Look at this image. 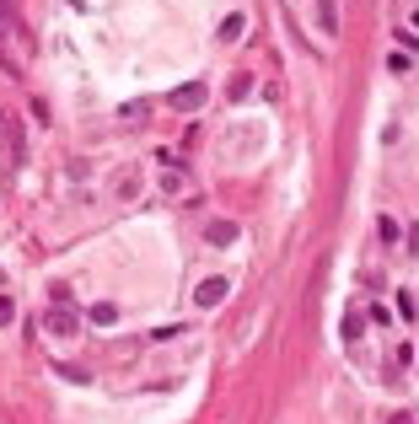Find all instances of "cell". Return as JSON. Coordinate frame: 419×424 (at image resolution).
<instances>
[{"instance_id": "obj_1", "label": "cell", "mask_w": 419, "mask_h": 424, "mask_svg": "<svg viewBox=\"0 0 419 424\" xmlns=\"http://www.w3.org/2000/svg\"><path fill=\"white\" fill-rule=\"evenodd\" d=\"M43 327H49L54 339H70V333H81V317H75L70 306H54V312L43 317Z\"/></svg>"}, {"instance_id": "obj_2", "label": "cell", "mask_w": 419, "mask_h": 424, "mask_svg": "<svg viewBox=\"0 0 419 424\" xmlns=\"http://www.w3.org/2000/svg\"><path fill=\"white\" fill-rule=\"evenodd\" d=\"M210 97V86H199V81H188V86H178L173 97H167V108H178V113H194L199 102Z\"/></svg>"}, {"instance_id": "obj_9", "label": "cell", "mask_w": 419, "mask_h": 424, "mask_svg": "<svg viewBox=\"0 0 419 424\" xmlns=\"http://www.w3.org/2000/svg\"><path fill=\"white\" fill-rule=\"evenodd\" d=\"M376 237H382V242H398V237H403V226H398L393 215H382V220H376Z\"/></svg>"}, {"instance_id": "obj_5", "label": "cell", "mask_w": 419, "mask_h": 424, "mask_svg": "<svg viewBox=\"0 0 419 424\" xmlns=\"http://www.w3.org/2000/svg\"><path fill=\"white\" fill-rule=\"evenodd\" d=\"M242 33H247V16H242V11H232L221 27H215V38H221V43H236Z\"/></svg>"}, {"instance_id": "obj_12", "label": "cell", "mask_w": 419, "mask_h": 424, "mask_svg": "<svg viewBox=\"0 0 419 424\" xmlns=\"http://www.w3.org/2000/svg\"><path fill=\"white\" fill-rule=\"evenodd\" d=\"M11 317H16V301H11V295H0V327H11Z\"/></svg>"}, {"instance_id": "obj_6", "label": "cell", "mask_w": 419, "mask_h": 424, "mask_svg": "<svg viewBox=\"0 0 419 424\" xmlns=\"http://www.w3.org/2000/svg\"><path fill=\"white\" fill-rule=\"evenodd\" d=\"M210 242H215V247H232L236 242V220H210Z\"/></svg>"}, {"instance_id": "obj_13", "label": "cell", "mask_w": 419, "mask_h": 424, "mask_svg": "<svg viewBox=\"0 0 419 424\" xmlns=\"http://www.w3.org/2000/svg\"><path fill=\"white\" fill-rule=\"evenodd\" d=\"M403 237H408V253H414V258H419V226H408V231H403Z\"/></svg>"}, {"instance_id": "obj_8", "label": "cell", "mask_w": 419, "mask_h": 424, "mask_svg": "<svg viewBox=\"0 0 419 424\" xmlns=\"http://www.w3.org/2000/svg\"><path fill=\"white\" fill-rule=\"evenodd\" d=\"M317 16H322V33H339V6L333 0H317Z\"/></svg>"}, {"instance_id": "obj_4", "label": "cell", "mask_w": 419, "mask_h": 424, "mask_svg": "<svg viewBox=\"0 0 419 424\" xmlns=\"http://www.w3.org/2000/svg\"><path fill=\"white\" fill-rule=\"evenodd\" d=\"M0 134H6V146H11V172H22V161H27V146H22V124H16V119H6V124H0Z\"/></svg>"}, {"instance_id": "obj_7", "label": "cell", "mask_w": 419, "mask_h": 424, "mask_svg": "<svg viewBox=\"0 0 419 424\" xmlns=\"http://www.w3.org/2000/svg\"><path fill=\"white\" fill-rule=\"evenodd\" d=\"M92 322H97V327H113V322H119V306H113V301H97V306H92Z\"/></svg>"}, {"instance_id": "obj_3", "label": "cell", "mask_w": 419, "mask_h": 424, "mask_svg": "<svg viewBox=\"0 0 419 424\" xmlns=\"http://www.w3.org/2000/svg\"><path fill=\"white\" fill-rule=\"evenodd\" d=\"M226 295H232V279H221V274H215V279H205V285L194 290V301H199V306L210 312V306H221Z\"/></svg>"}, {"instance_id": "obj_10", "label": "cell", "mask_w": 419, "mask_h": 424, "mask_svg": "<svg viewBox=\"0 0 419 424\" xmlns=\"http://www.w3.org/2000/svg\"><path fill=\"white\" fill-rule=\"evenodd\" d=\"M360 333H366V317L349 312V317H344V339H349V344H360Z\"/></svg>"}, {"instance_id": "obj_11", "label": "cell", "mask_w": 419, "mask_h": 424, "mask_svg": "<svg viewBox=\"0 0 419 424\" xmlns=\"http://www.w3.org/2000/svg\"><path fill=\"white\" fill-rule=\"evenodd\" d=\"M146 113H151V102H124V119H129V124H140Z\"/></svg>"}]
</instances>
